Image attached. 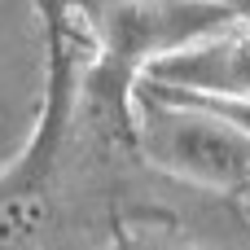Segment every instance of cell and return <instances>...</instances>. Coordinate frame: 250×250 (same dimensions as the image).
I'll return each instance as SVG.
<instances>
[{
	"label": "cell",
	"mask_w": 250,
	"mask_h": 250,
	"mask_svg": "<svg viewBox=\"0 0 250 250\" xmlns=\"http://www.w3.org/2000/svg\"><path fill=\"white\" fill-rule=\"evenodd\" d=\"M119 233H167L198 250H250V180L202 193L132 163L114 189V237Z\"/></svg>",
	"instance_id": "3957f363"
},
{
	"label": "cell",
	"mask_w": 250,
	"mask_h": 250,
	"mask_svg": "<svg viewBox=\"0 0 250 250\" xmlns=\"http://www.w3.org/2000/svg\"><path fill=\"white\" fill-rule=\"evenodd\" d=\"M127 136L141 171L167 185L220 193L250 180V136L189 92L136 79L127 92Z\"/></svg>",
	"instance_id": "6da1fadb"
},
{
	"label": "cell",
	"mask_w": 250,
	"mask_h": 250,
	"mask_svg": "<svg viewBox=\"0 0 250 250\" xmlns=\"http://www.w3.org/2000/svg\"><path fill=\"white\" fill-rule=\"evenodd\" d=\"M141 83L207 97V101H233L250 105V26H233L189 53H176L167 62H154Z\"/></svg>",
	"instance_id": "277c9868"
},
{
	"label": "cell",
	"mask_w": 250,
	"mask_h": 250,
	"mask_svg": "<svg viewBox=\"0 0 250 250\" xmlns=\"http://www.w3.org/2000/svg\"><path fill=\"white\" fill-rule=\"evenodd\" d=\"M211 4H224L229 13H237V18L250 26V0H211Z\"/></svg>",
	"instance_id": "52a82bcc"
},
{
	"label": "cell",
	"mask_w": 250,
	"mask_h": 250,
	"mask_svg": "<svg viewBox=\"0 0 250 250\" xmlns=\"http://www.w3.org/2000/svg\"><path fill=\"white\" fill-rule=\"evenodd\" d=\"M79 13V35L92 44V66L119 83H136L154 62L246 26L211 0H83Z\"/></svg>",
	"instance_id": "7a4b0ae2"
},
{
	"label": "cell",
	"mask_w": 250,
	"mask_h": 250,
	"mask_svg": "<svg viewBox=\"0 0 250 250\" xmlns=\"http://www.w3.org/2000/svg\"><path fill=\"white\" fill-rule=\"evenodd\" d=\"M105 250H198L180 237H167V233H119Z\"/></svg>",
	"instance_id": "5b68a950"
},
{
	"label": "cell",
	"mask_w": 250,
	"mask_h": 250,
	"mask_svg": "<svg viewBox=\"0 0 250 250\" xmlns=\"http://www.w3.org/2000/svg\"><path fill=\"white\" fill-rule=\"evenodd\" d=\"M198 101H207V97H198ZM207 105H211V110H220L224 119H233V123L250 136V105H233V101H207Z\"/></svg>",
	"instance_id": "8992f818"
}]
</instances>
